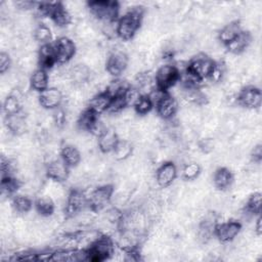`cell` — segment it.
Returning a JSON list of instances; mask_svg holds the SVG:
<instances>
[{
  "label": "cell",
  "instance_id": "obj_1",
  "mask_svg": "<svg viewBox=\"0 0 262 262\" xmlns=\"http://www.w3.org/2000/svg\"><path fill=\"white\" fill-rule=\"evenodd\" d=\"M144 9L142 6H132L126 14L120 17L116 24L117 36L124 41L131 40L140 27Z\"/></svg>",
  "mask_w": 262,
  "mask_h": 262
},
{
  "label": "cell",
  "instance_id": "obj_2",
  "mask_svg": "<svg viewBox=\"0 0 262 262\" xmlns=\"http://www.w3.org/2000/svg\"><path fill=\"white\" fill-rule=\"evenodd\" d=\"M87 260L100 262L110 259L115 254V246L112 237L100 234V236L93 242L86 250Z\"/></svg>",
  "mask_w": 262,
  "mask_h": 262
},
{
  "label": "cell",
  "instance_id": "obj_3",
  "mask_svg": "<svg viewBox=\"0 0 262 262\" xmlns=\"http://www.w3.org/2000/svg\"><path fill=\"white\" fill-rule=\"evenodd\" d=\"M93 16L102 23H114L118 18L120 6L117 1L95 0L87 3Z\"/></svg>",
  "mask_w": 262,
  "mask_h": 262
},
{
  "label": "cell",
  "instance_id": "obj_4",
  "mask_svg": "<svg viewBox=\"0 0 262 262\" xmlns=\"http://www.w3.org/2000/svg\"><path fill=\"white\" fill-rule=\"evenodd\" d=\"M180 78V72L174 64L166 63L161 66L155 75V81L158 88L168 91L173 87Z\"/></svg>",
  "mask_w": 262,
  "mask_h": 262
},
{
  "label": "cell",
  "instance_id": "obj_5",
  "mask_svg": "<svg viewBox=\"0 0 262 262\" xmlns=\"http://www.w3.org/2000/svg\"><path fill=\"white\" fill-rule=\"evenodd\" d=\"M214 66L215 61L211 57L205 54H199L190 59L186 66V71L203 81L209 78Z\"/></svg>",
  "mask_w": 262,
  "mask_h": 262
},
{
  "label": "cell",
  "instance_id": "obj_6",
  "mask_svg": "<svg viewBox=\"0 0 262 262\" xmlns=\"http://www.w3.org/2000/svg\"><path fill=\"white\" fill-rule=\"evenodd\" d=\"M89 208L88 195L80 188H74L68 195L64 213L68 218H73L80 212Z\"/></svg>",
  "mask_w": 262,
  "mask_h": 262
},
{
  "label": "cell",
  "instance_id": "obj_7",
  "mask_svg": "<svg viewBox=\"0 0 262 262\" xmlns=\"http://www.w3.org/2000/svg\"><path fill=\"white\" fill-rule=\"evenodd\" d=\"M114 194V187L111 184L100 185L94 188L88 195L89 208L92 211H99L106 207Z\"/></svg>",
  "mask_w": 262,
  "mask_h": 262
},
{
  "label": "cell",
  "instance_id": "obj_8",
  "mask_svg": "<svg viewBox=\"0 0 262 262\" xmlns=\"http://www.w3.org/2000/svg\"><path fill=\"white\" fill-rule=\"evenodd\" d=\"M55 59L58 63H67L76 54V45L72 39L62 36L59 37L53 44Z\"/></svg>",
  "mask_w": 262,
  "mask_h": 262
},
{
  "label": "cell",
  "instance_id": "obj_9",
  "mask_svg": "<svg viewBox=\"0 0 262 262\" xmlns=\"http://www.w3.org/2000/svg\"><path fill=\"white\" fill-rule=\"evenodd\" d=\"M236 101L241 106L246 108H258L262 101L261 90L256 86L244 87L237 93Z\"/></svg>",
  "mask_w": 262,
  "mask_h": 262
},
{
  "label": "cell",
  "instance_id": "obj_10",
  "mask_svg": "<svg viewBox=\"0 0 262 262\" xmlns=\"http://www.w3.org/2000/svg\"><path fill=\"white\" fill-rule=\"evenodd\" d=\"M128 67V56L125 51L117 49L114 50L106 58L105 69L106 72L114 76L119 77L122 75Z\"/></svg>",
  "mask_w": 262,
  "mask_h": 262
},
{
  "label": "cell",
  "instance_id": "obj_11",
  "mask_svg": "<svg viewBox=\"0 0 262 262\" xmlns=\"http://www.w3.org/2000/svg\"><path fill=\"white\" fill-rule=\"evenodd\" d=\"M242 224L237 220H229L222 223H217L215 227V236L221 243L232 242L239 233Z\"/></svg>",
  "mask_w": 262,
  "mask_h": 262
},
{
  "label": "cell",
  "instance_id": "obj_12",
  "mask_svg": "<svg viewBox=\"0 0 262 262\" xmlns=\"http://www.w3.org/2000/svg\"><path fill=\"white\" fill-rule=\"evenodd\" d=\"M62 92L57 87H48L40 92L38 96L39 103L46 110H55L60 106L62 102Z\"/></svg>",
  "mask_w": 262,
  "mask_h": 262
},
{
  "label": "cell",
  "instance_id": "obj_13",
  "mask_svg": "<svg viewBox=\"0 0 262 262\" xmlns=\"http://www.w3.org/2000/svg\"><path fill=\"white\" fill-rule=\"evenodd\" d=\"M69 166L61 158L51 160L46 166V175L51 180L56 182H64L69 178Z\"/></svg>",
  "mask_w": 262,
  "mask_h": 262
},
{
  "label": "cell",
  "instance_id": "obj_14",
  "mask_svg": "<svg viewBox=\"0 0 262 262\" xmlns=\"http://www.w3.org/2000/svg\"><path fill=\"white\" fill-rule=\"evenodd\" d=\"M217 225V218L214 213H208L202 219L198 227V238L200 242L206 244L215 235V227Z\"/></svg>",
  "mask_w": 262,
  "mask_h": 262
},
{
  "label": "cell",
  "instance_id": "obj_15",
  "mask_svg": "<svg viewBox=\"0 0 262 262\" xmlns=\"http://www.w3.org/2000/svg\"><path fill=\"white\" fill-rule=\"evenodd\" d=\"M177 176V167L172 162L162 164L156 172V180L159 186L168 187L173 183Z\"/></svg>",
  "mask_w": 262,
  "mask_h": 262
},
{
  "label": "cell",
  "instance_id": "obj_16",
  "mask_svg": "<svg viewBox=\"0 0 262 262\" xmlns=\"http://www.w3.org/2000/svg\"><path fill=\"white\" fill-rule=\"evenodd\" d=\"M91 72L88 66L84 63H77L70 68L67 72V78L76 86L83 85L90 80Z\"/></svg>",
  "mask_w": 262,
  "mask_h": 262
},
{
  "label": "cell",
  "instance_id": "obj_17",
  "mask_svg": "<svg viewBox=\"0 0 262 262\" xmlns=\"http://www.w3.org/2000/svg\"><path fill=\"white\" fill-rule=\"evenodd\" d=\"M155 106L157 108L158 115L162 119L170 120L175 116L177 112L178 103L174 97H172L169 93H167Z\"/></svg>",
  "mask_w": 262,
  "mask_h": 262
},
{
  "label": "cell",
  "instance_id": "obj_18",
  "mask_svg": "<svg viewBox=\"0 0 262 262\" xmlns=\"http://www.w3.org/2000/svg\"><path fill=\"white\" fill-rule=\"evenodd\" d=\"M120 140V137L114 129L106 128L105 131H103L98 137H97V144L98 148L101 152H113L115 149L118 141Z\"/></svg>",
  "mask_w": 262,
  "mask_h": 262
},
{
  "label": "cell",
  "instance_id": "obj_19",
  "mask_svg": "<svg viewBox=\"0 0 262 262\" xmlns=\"http://www.w3.org/2000/svg\"><path fill=\"white\" fill-rule=\"evenodd\" d=\"M49 17L57 27H67L72 21V15L70 11L64 7L61 2H53Z\"/></svg>",
  "mask_w": 262,
  "mask_h": 262
},
{
  "label": "cell",
  "instance_id": "obj_20",
  "mask_svg": "<svg viewBox=\"0 0 262 262\" xmlns=\"http://www.w3.org/2000/svg\"><path fill=\"white\" fill-rule=\"evenodd\" d=\"M5 125L7 130L13 135H21L27 130V120L21 112L6 116Z\"/></svg>",
  "mask_w": 262,
  "mask_h": 262
},
{
  "label": "cell",
  "instance_id": "obj_21",
  "mask_svg": "<svg viewBox=\"0 0 262 262\" xmlns=\"http://www.w3.org/2000/svg\"><path fill=\"white\" fill-rule=\"evenodd\" d=\"M112 97L105 91H101L93 95L88 103V108L91 110L96 115H100L104 112H107L111 104Z\"/></svg>",
  "mask_w": 262,
  "mask_h": 262
},
{
  "label": "cell",
  "instance_id": "obj_22",
  "mask_svg": "<svg viewBox=\"0 0 262 262\" xmlns=\"http://www.w3.org/2000/svg\"><path fill=\"white\" fill-rule=\"evenodd\" d=\"M252 42V36L249 32L242 31L231 42L226 46L227 50L232 54H239L244 52Z\"/></svg>",
  "mask_w": 262,
  "mask_h": 262
},
{
  "label": "cell",
  "instance_id": "obj_23",
  "mask_svg": "<svg viewBox=\"0 0 262 262\" xmlns=\"http://www.w3.org/2000/svg\"><path fill=\"white\" fill-rule=\"evenodd\" d=\"M56 62L54 48L52 44L41 45L38 52V63L41 69L48 70L51 69Z\"/></svg>",
  "mask_w": 262,
  "mask_h": 262
},
{
  "label": "cell",
  "instance_id": "obj_24",
  "mask_svg": "<svg viewBox=\"0 0 262 262\" xmlns=\"http://www.w3.org/2000/svg\"><path fill=\"white\" fill-rule=\"evenodd\" d=\"M242 31V25L238 20H232L225 25L218 34V39L223 45H227L231 42Z\"/></svg>",
  "mask_w": 262,
  "mask_h": 262
},
{
  "label": "cell",
  "instance_id": "obj_25",
  "mask_svg": "<svg viewBox=\"0 0 262 262\" xmlns=\"http://www.w3.org/2000/svg\"><path fill=\"white\" fill-rule=\"evenodd\" d=\"M233 182V175L231 171L225 167L218 168L213 175V183L216 188L224 190L228 188Z\"/></svg>",
  "mask_w": 262,
  "mask_h": 262
},
{
  "label": "cell",
  "instance_id": "obj_26",
  "mask_svg": "<svg viewBox=\"0 0 262 262\" xmlns=\"http://www.w3.org/2000/svg\"><path fill=\"white\" fill-rule=\"evenodd\" d=\"M49 85V77L44 69H37L33 72L30 77V86L34 91L42 92L43 90L47 89Z\"/></svg>",
  "mask_w": 262,
  "mask_h": 262
},
{
  "label": "cell",
  "instance_id": "obj_27",
  "mask_svg": "<svg viewBox=\"0 0 262 262\" xmlns=\"http://www.w3.org/2000/svg\"><path fill=\"white\" fill-rule=\"evenodd\" d=\"M60 158L69 166L73 168L78 166L81 161V152L73 144H66L60 149Z\"/></svg>",
  "mask_w": 262,
  "mask_h": 262
},
{
  "label": "cell",
  "instance_id": "obj_28",
  "mask_svg": "<svg viewBox=\"0 0 262 262\" xmlns=\"http://www.w3.org/2000/svg\"><path fill=\"white\" fill-rule=\"evenodd\" d=\"M20 92L17 91L15 94L14 92H11L3 101V112L6 116L13 115L21 112L23 103L20 98Z\"/></svg>",
  "mask_w": 262,
  "mask_h": 262
},
{
  "label": "cell",
  "instance_id": "obj_29",
  "mask_svg": "<svg viewBox=\"0 0 262 262\" xmlns=\"http://www.w3.org/2000/svg\"><path fill=\"white\" fill-rule=\"evenodd\" d=\"M35 209L41 217H49L54 213L55 204L49 195H41L35 201Z\"/></svg>",
  "mask_w": 262,
  "mask_h": 262
},
{
  "label": "cell",
  "instance_id": "obj_30",
  "mask_svg": "<svg viewBox=\"0 0 262 262\" xmlns=\"http://www.w3.org/2000/svg\"><path fill=\"white\" fill-rule=\"evenodd\" d=\"M97 120H98V115L93 113L91 110L87 108L84 112H82V114L79 116L77 120V125L80 130L90 132Z\"/></svg>",
  "mask_w": 262,
  "mask_h": 262
},
{
  "label": "cell",
  "instance_id": "obj_31",
  "mask_svg": "<svg viewBox=\"0 0 262 262\" xmlns=\"http://www.w3.org/2000/svg\"><path fill=\"white\" fill-rule=\"evenodd\" d=\"M133 151L132 143L127 139H120L113 150L114 157L118 161H125L127 160Z\"/></svg>",
  "mask_w": 262,
  "mask_h": 262
},
{
  "label": "cell",
  "instance_id": "obj_32",
  "mask_svg": "<svg viewBox=\"0 0 262 262\" xmlns=\"http://www.w3.org/2000/svg\"><path fill=\"white\" fill-rule=\"evenodd\" d=\"M11 205H12L13 210L15 212H17L18 214H26L33 207V203H32L31 199L27 195H24V194L14 195L12 198Z\"/></svg>",
  "mask_w": 262,
  "mask_h": 262
},
{
  "label": "cell",
  "instance_id": "obj_33",
  "mask_svg": "<svg viewBox=\"0 0 262 262\" xmlns=\"http://www.w3.org/2000/svg\"><path fill=\"white\" fill-rule=\"evenodd\" d=\"M34 39L41 43V45L49 44L52 39V33L51 30L44 24L38 25L34 30Z\"/></svg>",
  "mask_w": 262,
  "mask_h": 262
},
{
  "label": "cell",
  "instance_id": "obj_34",
  "mask_svg": "<svg viewBox=\"0 0 262 262\" xmlns=\"http://www.w3.org/2000/svg\"><path fill=\"white\" fill-rule=\"evenodd\" d=\"M21 183L18 179H16L14 176H8L1 178V190L3 194H12L14 193L19 187Z\"/></svg>",
  "mask_w": 262,
  "mask_h": 262
},
{
  "label": "cell",
  "instance_id": "obj_35",
  "mask_svg": "<svg viewBox=\"0 0 262 262\" xmlns=\"http://www.w3.org/2000/svg\"><path fill=\"white\" fill-rule=\"evenodd\" d=\"M133 107H134L136 114L143 116V115L148 114L152 110L154 104L147 95H141L137 99V101L134 103Z\"/></svg>",
  "mask_w": 262,
  "mask_h": 262
},
{
  "label": "cell",
  "instance_id": "obj_36",
  "mask_svg": "<svg viewBox=\"0 0 262 262\" xmlns=\"http://www.w3.org/2000/svg\"><path fill=\"white\" fill-rule=\"evenodd\" d=\"M245 210H247L252 215H256L260 213L261 211V193L260 192H254L249 198Z\"/></svg>",
  "mask_w": 262,
  "mask_h": 262
},
{
  "label": "cell",
  "instance_id": "obj_37",
  "mask_svg": "<svg viewBox=\"0 0 262 262\" xmlns=\"http://www.w3.org/2000/svg\"><path fill=\"white\" fill-rule=\"evenodd\" d=\"M201 173V166L195 162H189L182 169V177L185 180H194Z\"/></svg>",
  "mask_w": 262,
  "mask_h": 262
},
{
  "label": "cell",
  "instance_id": "obj_38",
  "mask_svg": "<svg viewBox=\"0 0 262 262\" xmlns=\"http://www.w3.org/2000/svg\"><path fill=\"white\" fill-rule=\"evenodd\" d=\"M123 218H124V214L116 207H113V208H110L105 211V214H104V219L106 222H108L110 224H113V225H116V226H120V224L122 223L123 221Z\"/></svg>",
  "mask_w": 262,
  "mask_h": 262
},
{
  "label": "cell",
  "instance_id": "obj_39",
  "mask_svg": "<svg viewBox=\"0 0 262 262\" xmlns=\"http://www.w3.org/2000/svg\"><path fill=\"white\" fill-rule=\"evenodd\" d=\"M53 121H54L55 125H56L58 128L63 127V125L66 124V121H67V114H66V111H64L63 108H60V106L54 110Z\"/></svg>",
  "mask_w": 262,
  "mask_h": 262
},
{
  "label": "cell",
  "instance_id": "obj_40",
  "mask_svg": "<svg viewBox=\"0 0 262 262\" xmlns=\"http://www.w3.org/2000/svg\"><path fill=\"white\" fill-rule=\"evenodd\" d=\"M214 146H215V142L212 138H203L199 142V148L204 154L211 152L214 149Z\"/></svg>",
  "mask_w": 262,
  "mask_h": 262
},
{
  "label": "cell",
  "instance_id": "obj_41",
  "mask_svg": "<svg viewBox=\"0 0 262 262\" xmlns=\"http://www.w3.org/2000/svg\"><path fill=\"white\" fill-rule=\"evenodd\" d=\"M11 64V59L9 55L6 52H1L0 53V72L1 74L6 73Z\"/></svg>",
  "mask_w": 262,
  "mask_h": 262
},
{
  "label": "cell",
  "instance_id": "obj_42",
  "mask_svg": "<svg viewBox=\"0 0 262 262\" xmlns=\"http://www.w3.org/2000/svg\"><path fill=\"white\" fill-rule=\"evenodd\" d=\"M251 158L252 161L255 163H260L261 159H262V146L261 144H257L253 147V149L251 150Z\"/></svg>",
  "mask_w": 262,
  "mask_h": 262
},
{
  "label": "cell",
  "instance_id": "obj_43",
  "mask_svg": "<svg viewBox=\"0 0 262 262\" xmlns=\"http://www.w3.org/2000/svg\"><path fill=\"white\" fill-rule=\"evenodd\" d=\"M14 5H15V7H17L20 10H29V9H32L35 6H37L38 3L33 2V1H16L14 3Z\"/></svg>",
  "mask_w": 262,
  "mask_h": 262
},
{
  "label": "cell",
  "instance_id": "obj_44",
  "mask_svg": "<svg viewBox=\"0 0 262 262\" xmlns=\"http://www.w3.org/2000/svg\"><path fill=\"white\" fill-rule=\"evenodd\" d=\"M255 229H256V233H257L258 235H260V234H261V231H262V229H261V218H260V216L257 218V220H256V222H255Z\"/></svg>",
  "mask_w": 262,
  "mask_h": 262
}]
</instances>
